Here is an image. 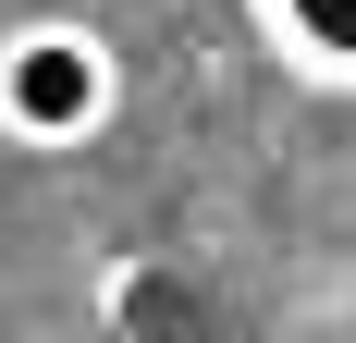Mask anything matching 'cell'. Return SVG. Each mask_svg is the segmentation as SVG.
<instances>
[{"label":"cell","instance_id":"6da1fadb","mask_svg":"<svg viewBox=\"0 0 356 343\" xmlns=\"http://www.w3.org/2000/svg\"><path fill=\"white\" fill-rule=\"evenodd\" d=\"M111 110H123V62L99 25L37 12L0 37V135L13 147H86V135H111Z\"/></svg>","mask_w":356,"mask_h":343},{"label":"cell","instance_id":"7a4b0ae2","mask_svg":"<svg viewBox=\"0 0 356 343\" xmlns=\"http://www.w3.org/2000/svg\"><path fill=\"white\" fill-rule=\"evenodd\" d=\"M270 62L307 74V86H356V0H246Z\"/></svg>","mask_w":356,"mask_h":343}]
</instances>
